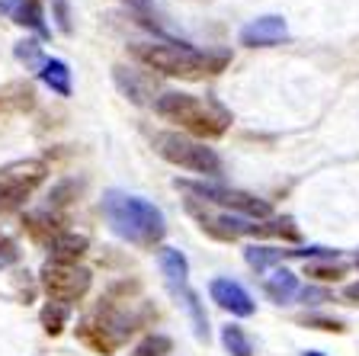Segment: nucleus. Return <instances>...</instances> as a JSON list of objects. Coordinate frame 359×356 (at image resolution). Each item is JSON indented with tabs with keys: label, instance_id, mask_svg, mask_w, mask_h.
I'll return each instance as SVG.
<instances>
[{
	"label": "nucleus",
	"instance_id": "obj_4",
	"mask_svg": "<svg viewBox=\"0 0 359 356\" xmlns=\"http://www.w3.org/2000/svg\"><path fill=\"white\" fill-rule=\"evenodd\" d=\"M154 148L164 161L177 164L183 171L199 173V177H218V173H222V157L212 148H205V141L189 138V135H183V132L154 135Z\"/></svg>",
	"mask_w": 359,
	"mask_h": 356
},
{
	"label": "nucleus",
	"instance_id": "obj_17",
	"mask_svg": "<svg viewBox=\"0 0 359 356\" xmlns=\"http://www.w3.org/2000/svg\"><path fill=\"white\" fill-rule=\"evenodd\" d=\"M263 289H266V296L276 305H285L299 296V279H295V273H289V270H276V273L266 279Z\"/></svg>",
	"mask_w": 359,
	"mask_h": 356
},
{
	"label": "nucleus",
	"instance_id": "obj_9",
	"mask_svg": "<svg viewBox=\"0 0 359 356\" xmlns=\"http://www.w3.org/2000/svg\"><path fill=\"white\" fill-rule=\"evenodd\" d=\"M289 32L283 16H260V20L247 22L241 29V45L247 48H269V45H279Z\"/></svg>",
	"mask_w": 359,
	"mask_h": 356
},
{
	"label": "nucleus",
	"instance_id": "obj_26",
	"mask_svg": "<svg viewBox=\"0 0 359 356\" xmlns=\"http://www.w3.org/2000/svg\"><path fill=\"white\" fill-rule=\"evenodd\" d=\"M344 298H346V302H353V305H359V282H353V286H346Z\"/></svg>",
	"mask_w": 359,
	"mask_h": 356
},
{
	"label": "nucleus",
	"instance_id": "obj_7",
	"mask_svg": "<svg viewBox=\"0 0 359 356\" xmlns=\"http://www.w3.org/2000/svg\"><path fill=\"white\" fill-rule=\"evenodd\" d=\"M45 177H48L45 161H13L7 167H0V202L20 206L22 199H29L42 186Z\"/></svg>",
	"mask_w": 359,
	"mask_h": 356
},
{
	"label": "nucleus",
	"instance_id": "obj_6",
	"mask_svg": "<svg viewBox=\"0 0 359 356\" xmlns=\"http://www.w3.org/2000/svg\"><path fill=\"white\" fill-rule=\"evenodd\" d=\"M39 282H42L45 296L48 302H61V305H71V302H81L90 289V273L77 263H45L42 273H39Z\"/></svg>",
	"mask_w": 359,
	"mask_h": 356
},
{
	"label": "nucleus",
	"instance_id": "obj_14",
	"mask_svg": "<svg viewBox=\"0 0 359 356\" xmlns=\"http://www.w3.org/2000/svg\"><path fill=\"white\" fill-rule=\"evenodd\" d=\"M87 247H90L87 235H77V231H61L52 244H48V251H52V263H77V260L87 253Z\"/></svg>",
	"mask_w": 359,
	"mask_h": 356
},
{
	"label": "nucleus",
	"instance_id": "obj_5",
	"mask_svg": "<svg viewBox=\"0 0 359 356\" xmlns=\"http://www.w3.org/2000/svg\"><path fill=\"white\" fill-rule=\"evenodd\" d=\"M180 190H187V193H193L196 199L202 202H215V206L228 209V212H238V216L244 218H260V222H266L269 216H273V206H269L266 199H260V196L254 193H244V190H228V186H205V183H189V180H177Z\"/></svg>",
	"mask_w": 359,
	"mask_h": 356
},
{
	"label": "nucleus",
	"instance_id": "obj_2",
	"mask_svg": "<svg viewBox=\"0 0 359 356\" xmlns=\"http://www.w3.org/2000/svg\"><path fill=\"white\" fill-rule=\"evenodd\" d=\"M132 55L148 71H157L164 77H180V81H202V77L224 71V65H228V52H199V48L177 42H144L135 45Z\"/></svg>",
	"mask_w": 359,
	"mask_h": 356
},
{
	"label": "nucleus",
	"instance_id": "obj_16",
	"mask_svg": "<svg viewBox=\"0 0 359 356\" xmlns=\"http://www.w3.org/2000/svg\"><path fill=\"white\" fill-rule=\"evenodd\" d=\"M39 77H42L45 87L52 90V93H58V97H71V67H67L61 58H45Z\"/></svg>",
	"mask_w": 359,
	"mask_h": 356
},
{
	"label": "nucleus",
	"instance_id": "obj_11",
	"mask_svg": "<svg viewBox=\"0 0 359 356\" xmlns=\"http://www.w3.org/2000/svg\"><path fill=\"white\" fill-rule=\"evenodd\" d=\"M112 77H116L119 90L126 93L128 100H132V103H138V106L154 103V81H151L148 74H142V71H135V67L119 65L116 71H112Z\"/></svg>",
	"mask_w": 359,
	"mask_h": 356
},
{
	"label": "nucleus",
	"instance_id": "obj_20",
	"mask_svg": "<svg viewBox=\"0 0 359 356\" xmlns=\"http://www.w3.org/2000/svg\"><path fill=\"white\" fill-rule=\"evenodd\" d=\"M244 257H247V263H250V267L260 273V270H266V267H273V263H279V260L285 257V251H276V247H247Z\"/></svg>",
	"mask_w": 359,
	"mask_h": 356
},
{
	"label": "nucleus",
	"instance_id": "obj_18",
	"mask_svg": "<svg viewBox=\"0 0 359 356\" xmlns=\"http://www.w3.org/2000/svg\"><path fill=\"white\" fill-rule=\"evenodd\" d=\"M222 343L231 356H254V343H250V337L244 334V327L241 324L222 327Z\"/></svg>",
	"mask_w": 359,
	"mask_h": 356
},
{
	"label": "nucleus",
	"instance_id": "obj_3",
	"mask_svg": "<svg viewBox=\"0 0 359 356\" xmlns=\"http://www.w3.org/2000/svg\"><path fill=\"white\" fill-rule=\"evenodd\" d=\"M154 112L167 122H177L189 138H218L224 135L231 116L212 100H199L193 93H161L154 100Z\"/></svg>",
	"mask_w": 359,
	"mask_h": 356
},
{
	"label": "nucleus",
	"instance_id": "obj_13",
	"mask_svg": "<svg viewBox=\"0 0 359 356\" xmlns=\"http://www.w3.org/2000/svg\"><path fill=\"white\" fill-rule=\"evenodd\" d=\"M157 263H161V270H164L167 282H170L173 292H183L189 289V263L187 257H183V251H177V247H161L157 251Z\"/></svg>",
	"mask_w": 359,
	"mask_h": 356
},
{
	"label": "nucleus",
	"instance_id": "obj_10",
	"mask_svg": "<svg viewBox=\"0 0 359 356\" xmlns=\"http://www.w3.org/2000/svg\"><path fill=\"white\" fill-rule=\"evenodd\" d=\"M77 337H81V343H87L90 350H97V353H103V356L116 353L122 343V337L116 334L103 318H97V315H90V318H83L81 324H77Z\"/></svg>",
	"mask_w": 359,
	"mask_h": 356
},
{
	"label": "nucleus",
	"instance_id": "obj_12",
	"mask_svg": "<svg viewBox=\"0 0 359 356\" xmlns=\"http://www.w3.org/2000/svg\"><path fill=\"white\" fill-rule=\"evenodd\" d=\"M0 13H10L13 22L29 26L39 36H48V26H45V13L39 0H0Z\"/></svg>",
	"mask_w": 359,
	"mask_h": 356
},
{
	"label": "nucleus",
	"instance_id": "obj_23",
	"mask_svg": "<svg viewBox=\"0 0 359 356\" xmlns=\"http://www.w3.org/2000/svg\"><path fill=\"white\" fill-rule=\"evenodd\" d=\"M16 58H20L22 65H39V67L45 65L42 52H39V42H32V39H26V42L16 45Z\"/></svg>",
	"mask_w": 359,
	"mask_h": 356
},
{
	"label": "nucleus",
	"instance_id": "obj_27",
	"mask_svg": "<svg viewBox=\"0 0 359 356\" xmlns=\"http://www.w3.org/2000/svg\"><path fill=\"white\" fill-rule=\"evenodd\" d=\"M305 356H324V353H318V350H308V353Z\"/></svg>",
	"mask_w": 359,
	"mask_h": 356
},
{
	"label": "nucleus",
	"instance_id": "obj_15",
	"mask_svg": "<svg viewBox=\"0 0 359 356\" xmlns=\"http://www.w3.org/2000/svg\"><path fill=\"white\" fill-rule=\"evenodd\" d=\"M22 228L29 231L32 241H39V244H52L55 237L61 235V218L55 216V212H36V216H26L22 218Z\"/></svg>",
	"mask_w": 359,
	"mask_h": 356
},
{
	"label": "nucleus",
	"instance_id": "obj_25",
	"mask_svg": "<svg viewBox=\"0 0 359 356\" xmlns=\"http://www.w3.org/2000/svg\"><path fill=\"white\" fill-rule=\"evenodd\" d=\"M299 296H302V302H305V305H321V302H330V292H327V289H314V286L302 289Z\"/></svg>",
	"mask_w": 359,
	"mask_h": 356
},
{
	"label": "nucleus",
	"instance_id": "obj_24",
	"mask_svg": "<svg viewBox=\"0 0 359 356\" xmlns=\"http://www.w3.org/2000/svg\"><path fill=\"white\" fill-rule=\"evenodd\" d=\"M302 324H308V327H318V331H344V321H330V318H318V315H308V318H302Z\"/></svg>",
	"mask_w": 359,
	"mask_h": 356
},
{
	"label": "nucleus",
	"instance_id": "obj_22",
	"mask_svg": "<svg viewBox=\"0 0 359 356\" xmlns=\"http://www.w3.org/2000/svg\"><path fill=\"white\" fill-rule=\"evenodd\" d=\"M308 276H314V279H321V282H337L346 276V270L337 267V263H308Z\"/></svg>",
	"mask_w": 359,
	"mask_h": 356
},
{
	"label": "nucleus",
	"instance_id": "obj_1",
	"mask_svg": "<svg viewBox=\"0 0 359 356\" xmlns=\"http://www.w3.org/2000/svg\"><path fill=\"white\" fill-rule=\"evenodd\" d=\"M103 216L112 225V231L135 247H154L167 235L161 209L142 196L122 193V190H109L103 196Z\"/></svg>",
	"mask_w": 359,
	"mask_h": 356
},
{
	"label": "nucleus",
	"instance_id": "obj_8",
	"mask_svg": "<svg viewBox=\"0 0 359 356\" xmlns=\"http://www.w3.org/2000/svg\"><path fill=\"white\" fill-rule=\"evenodd\" d=\"M209 296H212V302H215L218 308L238 315V318H250V315L257 312L250 292H247L238 279H228V276H218V279L209 282Z\"/></svg>",
	"mask_w": 359,
	"mask_h": 356
},
{
	"label": "nucleus",
	"instance_id": "obj_19",
	"mask_svg": "<svg viewBox=\"0 0 359 356\" xmlns=\"http://www.w3.org/2000/svg\"><path fill=\"white\" fill-rule=\"evenodd\" d=\"M67 318H71L67 305H61V302H48V305L42 308V327H45V334L58 337L61 331L67 327Z\"/></svg>",
	"mask_w": 359,
	"mask_h": 356
},
{
	"label": "nucleus",
	"instance_id": "obj_21",
	"mask_svg": "<svg viewBox=\"0 0 359 356\" xmlns=\"http://www.w3.org/2000/svg\"><path fill=\"white\" fill-rule=\"evenodd\" d=\"M173 350V343H170V337H164V334H151V337H144L138 347H135V353L132 356H167Z\"/></svg>",
	"mask_w": 359,
	"mask_h": 356
}]
</instances>
